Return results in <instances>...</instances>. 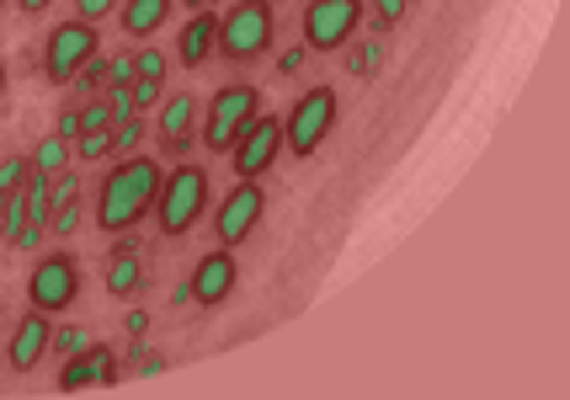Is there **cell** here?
<instances>
[{
	"mask_svg": "<svg viewBox=\"0 0 570 400\" xmlns=\"http://www.w3.org/2000/svg\"><path fill=\"white\" fill-rule=\"evenodd\" d=\"M124 379V363H118V352L107 348V342H91V348H80L65 358V369H59V390H107V384H118Z\"/></svg>",
	"mask_w": 570,
	"mask_h": 400,
	"instance_id": "12",
	"label": "cell"
},
{
	"mask_svg": "<svg viewBox=\"0 0 570 400\" xmlns=\"http://www.w3.org/2000/svg\"><path fill=\"white\" fill-rule=\"evenodd\" d=\"M75 300H80V262H75L70 251L38 256V267L27 273V304L32 310H49V315H65Z\"/></svg>",
	"mask_w": 570,
	"mask_h": 400,
	"instance_id": "8",
	"label": "cell"
},
{
	"mask_svg": "<svg viewBox=\"0 0 570 400\" xmlns=\"http://www.w3.org/2000/svg\"><path fill=\"white\" fill-rule=\"evenodd\" d=\"M139 358H145V363H139V374H160V369H166V358H160V352H139Z\"/></svg>",
	"mask_w": 570,
	"mask_h": 400,
	"instance_id": "34",
	"label": "cell"
},
{
	"mask_svg": "<svg viewBox=\"0 0 570 400\" xmlns=\"http://www.w3.org/2000/svg\"><path fill=\"white\" fill-rule=\"evenodd\" d=\"M0 6H11V0H0Z\"/></svg>",
	"mask_w": 570,
	"mask_h": 400,
	"instance_id": "38",
	"label": "cell"
},
{
	"mask_svg": "<svg viewBox=\"0 0 570 400\" xmlns=\"http://www.w3.org/2000/svg\"><path fill=\"white\" fill-rule=\"evenodd\" d=\"M112 128V101L107 97H86V107H80V134H107ZM75 134V139H80Z\"/></svg>",
	"mask_w": 570,
	"mask_h": 400,
	"instance_id": "21",
	"label": "cell"
},
{
	"mask_svg": "<svg viewBox=\"0 0 570 400\" xmlns=\"http://www.w3.org/2000/svg\"><path fill=\"white\" fill-rule=\"evenodd\" d=\"M124 0H75V17L80 22H101V17H118Z\"/></svg>",
	"mask_w": 570,
	"mask_h": 400,
	"instance_id": "28",
	"label": "cell"
},
{
	"mask_svg": "<svg viewBox=\"0 0 570 400\" xmlns=\"http://www.w3.org/2000/svg\"><path fill=\"white\" fill-rule=\"evenodd\" d=\"M304 59H309V49H304V43H294V49H288L283 59H277V76H294V70L304 65Z\"/></svg>",
	"mask_w": 570,
	"mask_h": 400,
	"instance_id": "32",
	"label": "cell"
},
{
	"mask_svg": "<svg viewBox=\"0 0 570 400\" xmlns=\"http://www.w3.org/2000/svg\"><path fill=\"white\" fill-rule=\"evenodd\" d=\"M160 91H166V80L134 76V86H128V101H134V113H149V107H160Z\"/></svg>",
	"mask_w": 570,
	"mask_h": 400,
	"instance_id": "23",
	"label": "cell"
},
{
	"mask_svg": "<svg viewBox=\"0 0 570 400\" xmlns=\"http://www.w3.org/2000/svg\"><path fill=\"white\" fill-rule=\"evenodd\" d=\"M101 49L97 38V22H80V17H65V22L49 27V38H43V59H38V70L49 86H70L80 70H86V59Z\"/></svg>",
	"mask_w": 570,
	"mask_h": 400,
	"instance_id": "6",
	"label": "cell"
},
{
	"mask_svg": "<svg viewBox=\"0 0 570 400\" xmlns=\"http://www.w3.org/2000/svg\"><path fill=\"white\" fill-rule=\"evenodd\" d=\"M145 289V262H139V246L118 235V251L107 256V294L112 300H134Z\"/></svg>",
	"mask_w": 570,
	"mask_h": 400,
	"instance_id": "16",
	"label": "cell"
},
{
	"mask_svg": "<svg viewBox=\"0 0 570 400\" xmlns=\"http://www.w3.org/2000/svg\"><path fill=\"white\" fill-rule=\"evenodd\" d=\"M405 11H411V0H373V32L384 38V32H395L400 22H405Z\"/></svg>",
	"mask_w": 570,
	"mask_h": 400,
	"instance_id": "22",
	"label": "cell"
},
{
	"mask_svg": "<svg viewBox=\"0 0 570 400\" xmlns=\"http://www.w3.org/2000/svg\"><path fill=\"white\" fill-rule=\"evenodd\" d=\"M22 225H27V187H17V193L6 198V208H0V241L11 246V241L22 235Z\"/></svg>",
	"mask_w": 570,
	"mask_h": 400,
	"instance_id": "19",
	"label": "cell"
},
{
	"mask_svg": "<svg viewBox=\"0 0 570 400\" xmlns=\"http://www.w3.org/2000/svg\"><path fill=\"white\" fill-rule=\"evenodd\" d=\"M107 86H134V53H107Z\"/></svg>",
	"mask_w": 570,
	"mask_h": 400,
	"instance_id": "27",
	"label": "cell"
},
{
	"mask_svg": "<svg viewBox=\"0 0 570 400\" xmlns=\"http://www.w3.org/2000/svg\"><path fill=\"white\" fill-rule=\"evenodd\" d=\"M139 139H145V124H139V118L112 124V155H134V150H139Z\"/></svg>",
	"mask_w": 570,
	"mask_h": 400,
	"instance_id": "24",
	"label": "cell"
},
{
	"mask_svg": "<svg viewBox=\"0 0 570 400\" xmlns=\"http://www.w3.org/2000/svg\"><path fill=\"white\" fill-rule=\"evenodd\" d=\"M373 65H379V43H363L352 53V76H373Z\"/></svg>",
	"mask_w": 570,
	"mask_h": 400,
	"instance_id": "30",
	"label": "cell"
},
{
	"mask_svg": "<svg viewBox=\"0 0 570 400\" xmlns=\"http://www.w3.org/2000/svg\"><path fill=\"white\" fill-rule=\"evenodd\" d=\"M86 348V331H75V325H65V331H53V342L49 352H59V358H70V352Z\"/></svg>",
	"mask_w": 570,
	"mask_h": 400,
	"instance_id": "29",
	"label": "cell"
},
{
	"mask_svg": "<svg viewBox=\"0 0 570 400\" xmlns=\"http://www.w3.org/2000/svg\"><path fill=\"white\" fill-rule=\"evenodd\" d=\"M49 342H53V315H49V310H32V304H27V315L17 321V331H11V348H6L11 374H32V369L43 363Z\"/></svg>",
	"mask_w": 570,
	"mask_h": 400,
	"instance_id": "13",
	"label": "cell"
},
{
	"mask_svg": "<svg viewBox=\"0 0 570 400\" xmlns=\"http://www.w3.org/2000/svg\"><path fill=\"white\" fill-rule=\"evenodd\" d=\"M128 336H145V331H149V315H145V310H128Z\"/></svg>",
	"mask_w": 570,
	"mask_h": 400,
	"instance_id": "33",
	"label": "cell"
},
{
	"mask_svg": "<svg viewBox=\"0 0 570 400\" xmlns=\"http://www.w3.org/2000/svg\"><path fill=\"white\" fill-rule=\"evenodd\" d=\"M75 155H80V160H107V155H112V128H107V134H80V139H75Z\"/></svg>",
	"mask_w": 570,
	"mask_h": 400,
	"instance_id": "26",
	"label": "cell"
},
{
	"mask_svg": "<svg viewBox=\"0 0 570 400\" xmlns=\"http://www.w3.org/2000/svg\"><path fill=\"white\" fill-rule=\"evenodd\" d=\"M203 208H208V172L203 166H193V160H181V166H171V176L160 182V193H155V225H160V235H187V230L203 219Z\"/></svg>",
	"mask_w": 570,
	"mask_h": 400,
	"instance_id": "3",
	"label": "cell"
},
{
	"mask_svg": "<svg viewBox=\"0 0 570 400\" xmlns=\"http://www.w3.org/2000/svg\"><path fill=\"white\" fill-rule=\"evenodd\" d=\"M256 113H262V91H256V86H246V80L219 86V91L208 97V107H203V150L229 155V145L240 139V128H246Z\"/></svg>",
	"mask_w": 570,
	"mask_h": 400,
	"instance_id": "5",
	"label": "cell"
},
{
	"mask_svg": "<svg viewBox=\"0 0 570 400\" xmlns=\"http://www.w3.org/2000/svg\"><path fill=\"white\" fill-rule=\"evenodd\" d=\"M171 6L176 0H124V6H118V27H124V38H134V43L155 38L160 27L171 22Z\"/></svg>",
	"mask_w": 570,
	"mask_h": 400,
	"instance_id": "17",
	"label": "cell"
},
{
	"mask_svg": "<svg viewBox=\"0 0 570 400\" xmlns=\"http://www.w3.org/2000/svg\"><path fill=\"white\" fill-rule=\"evenodd\" d=\"M277 155H283V118L256 113L240 128V139L229 145V166H235V176H246V182H262L277 166Z\"/></svg>",
	"mask_w": 570,
	"mask_h": 400,
	"instance_id": "10",
	"label": "cell"
},
{
	"mask_svg": "<svg viewBox=\"0 0 570 400\" xmlns=\"http://www.w3.org/2000/svg\"><path fill=\"white\" fill-rule=\"evenodd\" d=\"M53 134L75 145V134H80V107H65V113H59V128H53Z\"/></svg>",
	"mask_w": 570,
	"mask_h": 400,
	"instance_id": "31",
	"label": "cell"
},
{
	"mask_svg": "<svg viewBox=\"0 0 570 400\" xmlns=\"http://www.w3.org/2000/svg\"><path fill=\"white\" fill-rule=\"evenodd\" d=\"M75 160V145L70 139H59V134H49V139H38V150L27 155V166H32V176H43V182H53L59 172H70Z\"/></svg>",
	"mask_w": 570,
	"mask_h": 400,
	"instance_id": "18",
	"label": "cell"
},
{
	"mask_svg": "<svg viewBox=\"0 0 570 400\" xmlns=\"http://www.w3.org/2000/svg\"><path fill=\"white\" fill-rule=\"evenodd\" d=\"M214 43H219V11H193L187 27L176 32V65L181 70H203L214 59Z\"/></svg>",
	"mask_w": 570,
	"mask_h": 400,
	"instance_id": "15",
	"label": "cell"
},
{
	"mask_svg": "<svg viewBox=\"0 0 570 400\" xmlns=\"http://www.w3.org/2000/svg\"><path fill=\"white\" fill-rule=\"evenodd\" d=\"M262 219H267V187L240 176V187H229L219 208H214V241L235 251L240 241H250L262 230Z\"/></svg>",
	"mask_w": 570,
	"mask_h": 400,
	"instance_id": "9",
	"label": "cell"
},
{
	"mask_svg": "<svg viewBox=\"0 0 570 400\" xmlns=\"http://www.w3.org/2000/svg\"><path fill=\"white\" fill-rule=\"evenodd\" d=\"M235 283H240V262H235V251L229 246L203 251L198 267H193V277H187L193 304H203V310H219V304L235 294Z\"/></svg>",
	"mask_w": 570,
	"mask_h": 400,
	"instance_id": "11",
	"label": "cell"
},
{
	"mask_svg": "<svg viewBox=\"0 0 570 400\" xmlns=\"http://www.w3.org/2000/svg\"><path fill=\"white\" fill-rule=\"evenodd\" d=\"M75 91H80V97H97V91H107V53H91V59H86V70H80V76L70 80Z\"/></svg>",
	"mask_w": 570,
	"mask_h": 400,
	"instance_id": "20",
	"label": "cell"
},
{
	"mask_svg": "<svg viewBox=\"0 0 570 400\" xmlns=\"http://www.w3.org/2000/svg\"><path fill=\"white\" fill-rule=\"evenodd\" d=\"M160 182H166V166L155 155H124L112 172L101 176L97 203H91V219H97L101 235L118 241V235H128V230L139 225L149 208H155Z\"/></svg>",
	"mask_w": 570,
	"mask_h": 400,
	"instance_id": "1",
	"label": "cell"
},
{
	"mask_svg": "<svg viewBox=\"0 0 570 400\" xmlns=\"http://www.w3.org/2000/svg\"><path fill=\"white\" fill-rule=\"evenodd\" d=\"M187 11H219V0H181Z\"/></svg>",
	"mask_w": 570,
	"mask_h": 400,
	"instance_id": "36",
	"label": "cell"
},
{
	"mask_svg": "<svg viewBox=\"0 0 570 400\" xmlns=\"http://www.w3.org/2000/svg\"><path fill=\"white\" fill-rule=\"evenodd\" d=\"M166 65H171V53H160V49H139V53H134V76L166 80Z\"/></svg>",
	"mask_w": 570,
	"mask_h": 400,
	"instance_id": "25",
	"label": "cell"
},
{
	"mask_svg": "<svg viewBox=\"0 0 570 400\" xmlns=\"http://www.w3.org/2000/svg\"><path fill=\"white\" fill-rule=\"evenodd\" d=\"M273 6H283V0H273Z\"/></svg>",
	"mask_w": 570,
	"mask_h": 400,
	"instance_id": "39",
	"label": "cell"
},
{
	"mask_svg": "<svg viewBox=\"0 0 570 400\" xmlns=\"http://www.w3.org/2000/svg\"><path fill=\"white\" fill-rule=\"evenodd\" d=\"M0 310H6V304H0Z\"/></svg>",
	"mask_w": 570,
	"mask_h": 400,
	"instance_id": "40",
	"label": "cell"
},
{
	"mask_svg": "<svg viewBox=\"0 0 570 400\" xmlns=\"http://www.w3.org/2000/svg\"><path fill=\"white\" fill-rule=\"evenodd\" d=\"M363 17H368L363 0H309L304 17H298L304 49L309 53H342L352 43V32L363 27Z\"/></svg>",
	"mask_w": 570,
	"mask_h": 400,
	"instance_id": "7",
	"label": "cell"
},
{
	"mask_svg": "<svg viewBox=\"0 0 570 400\" xmlns=\"http://www.w3.org/2000/svg\"><path fill=\"white\" fill-rule=\"evenodd\" d=\"M273 0H235L229 11H219V43H214V59L219 65H256L273 49Z\"/></svg>",
	"mask_w": 570,
	"mask_h": 400,
	"instance_id": "2",
	"label": "cell"
},
{
	"mask_svg": "<svg viewBox=\"0 0 570 400\" xmlns=\"http://www.w3.org/2000/svg\"><path fill=\"white\" fill-rule=\"evenodd\" d=\"M6 91H11V70H6V59H0V101H6Z\"/></svg>",
	"mask_w": 570,
	"mask_h": 400,
	"instance_id": "37",
	"label": "cell"
},
{
	"mask_svg": "<svg viewBox=\"0 0 570 400\" xmlns=\"http://www.w3.org/2000/svg\"><path fill=\"white\" fill-rule=\"evenodd\" d=\"M17 6H22V17H43V11H49L53 0H17Z\"/></svg>",
	"mask_w": 570,
	"mask_h": 400,
	"instance_id": "35",
	"label": "cell"
},
{
	"mask_svg": "<svg viewBox=\"0 0 570 400\" xmlns=\"http://www.w3.org/2000/svg\"><path fill=\"white\" fill-rule=\"evenodd\" d=\"M198 118L203 101L193 91H171V101L160 97V145L171 155H193L198 150Z\"/></svg>",
	"mask_w": 570,
	"mask_h": 400,
	"instance_id": "14",
	"label": "cell"
},
{
	"mask_svg": "<svg viewBox=\"0 0 570 400\" xmlns=\"http://www.w3.org/2000/svg\"><path fill=\"white\" fill-rule=\"evenodd\" d=\"M336 118H342V97H336L331 86H309V91L288 107V118H283V150L298 155V160H309V155L331 139Z\"/></svg>",
	"mask_w": 570,
	"mask_h": 400,
	"instance_id": "4",
	"label": "cell"
}]
</instances>
